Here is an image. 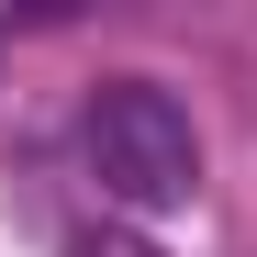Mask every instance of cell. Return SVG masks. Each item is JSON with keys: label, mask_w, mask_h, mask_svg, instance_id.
I'll list each match as a JSON object with an SVG mask.
<instances>
[{"label": "cell", "mask_w": 257, "mask_h": 257, "mask_svg": "<svg viewBox=\"0 0 257 257\" xmlns=\"http://www.w3.org/2000/svg\"><path fill=\"white\" fill-rule=\"evenodd\" d=\"M78 146H90V179L123 212H179L201 190V135H190V112L168 101L157 78H101Z\"/></svg>", "instance_id": "cell-1"}, {"label": "cell", "mask_w": 257, "mask_h": 257, "mask_svg": "<svg viewBox=\"0 0 257 257\" xmlns=\"http://www.w3.org/2000/svg\"><path fill=\"white\" fill-rule=\"evenodd\" d=\"M67 257H168V246L135 235V224H90V235H67Z\"/></svg>", "instance_id": "cell-2"}]
</instances>
